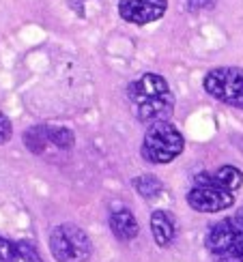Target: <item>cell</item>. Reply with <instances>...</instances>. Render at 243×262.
<instances>
[{
	"label": "cell",
	"instance_id": "6da1fadb",
	"mask_svg": "<svg viewBox=\"0 0 243 262\" xmlns=\"http://www.w3.org/2000/svg\"><path fill=\"white\" fill-rule=\"evenodd\" d=\"M243 185V172L235 166H222L215 172H200L187 193V204L198 213H219L235 202V191Z\"/></svg>",
	"mask_w": 243,
	"mask_h": 262
},
{
	"label": "cell",
	"instance_id": "7a4b0ae2",
	"mask_svg": "<svg viewBox=\"0 0 243 262\" xmlns=\"http://www.w3.org/2000/svg\"><path fill=\"white\" fill-rule=\"evenodd\" d=\"M127 97L142 123L166 121L174 110V95L159 73H145L127 89Z\"/></svg>",
	"mask_w": 243,
	"mask_h": 262
},
{
	"label": "cell",
	"instance_id": "3957f363",
	"mask_svg": "<svg viewBox=\"0 0 243 262\" xmlns=\"http://www.w3.org/2000/svg\"><path fill=\"white\" fill-rule=\"evenodd\" d=\"M205 245L215 262H243V209L209 228Z\"/></svg>",
	"mask_w": 243,
	"mask_h": 262
},
{
	"label": "cell",
	"instance_id": "277c9868",
	"mask_svg": "<svg viewBox=\"0 0 243 262\" xmlns=\"http://www.w3.org/2000/svg\"><path fill=\"white\" fill-rule=\"evenodd\" d=\"M183 146L185 140L181 131L168 121H159L149 125L140 152L149 163H170L183 152Z\"/></svg>",
	"mask_w": 243,
	"mask_h": 262
},
{
	"label": "cell",
	"instance_id": "5b68a950",
	"mask_svg": "<svg viewBox=\"0 0 243 262\" xmlns=\"http://www.w3.org/2000/svg\"><path fill=\"white\" fill-rule=\"evenodd\" d=\"M50 249L58 262H86L91 258V238L78 226L60 224L50 234Z\"/></svg>",
	"mask_w": 243,
	"mask_h": 262
},
{
	"label": "cell",
	"instance_id": "8992f818",
	"mask_svg": "<svg viewBox=\"0 0 243 262\" xmlns=\"http://www.w3.org/2000/svg\"><path fill=\"white\" fill-rule=\"evenodd\" d=\"M205 91L213 99L243 110V69L241 67H217L205 75Z\"/></svg>",
	"mask_w": 243,
	"mask_h": 262
},
{
	"label": "cell",
	"instance_id": "52a82bcc",
	"mask_svg": "<svg viewBox=\"0 0 243 262\" xmlns=\"http://www.w3.org/2000/svg\"><path fill=\"white\" fill-rule=\"evenodd\" d=\"M166 9H168V0H123L118 5V15L129 24L145 26L159 19Z\"/></svg>",
	"mask_w": 243,
	"mask_h": 262
},
{
	"label": "cell",
	"instance_id": "ba28073f",
	"mask_svg": "<svg viewBox=\"0 0 243 262\" xmlns=\"http://www.w3.org/2000/svg\"><path fill=\"white\" fill-rule=\"evenodd\" d=\"M0 262H43V260L30 243L9 241V238L0 236Z\"/></svg>",
	"mask_w": 243,
	"mask_h": 262
},
{
	"label": "cell",
	"instance_id": "9c48e42d",
	"mask_svg": "<svg viewBox=\"0 0 243 262\" xmlns=\"http://www.w3.org/2000/svg\"><path fill=\"white\" fill-rule=\"evenodd\" d=\"M110 230H112V234L118 241H131V238L138 236L140 226L134 213L123 206V209H114L110 213Z\"/></svg>",
	"mask_w": 243,
	"mask_h": 262
},
{
	"label": "cell",
	"instance_id": "30bf717a",
	"mask_svg": "<svg viewBox=\"0 0 243 262\" xmlns=\"http://www.w3.org/2000/svg\"><path fill=\"white\" fill-rule=\"evenodd\" d=\"M54 131H56V125H35L24 131V144L30 152L35 155H43L50 146H56L54 142Z\"/></svg>",
	"mask_w": 243,
	"mask_h": 262
},
{
	"label": "cell",
	"instance_id": "8fae6325",
	"mask_svg": "<svg viewBox=\"0 0 243 262\" xmlns=\"http://www.w3.org/2000/svg\"><path fill=\"white\" fill-rule=\"evenodd\" d=\"M151 232H153V238H155V243L159 247H168L174 241L176 228L166 211H155L151 215Z\"/></svg>",
	"mask_w": 243,
	"mask_h": 262
},
{
	"label": "cell",
	"instance_id": "7c38bea8",
	"mask_svg": "<svg viewBox=\"0 0 243 262\" xmlns=\"http://www.w3.org/2000/svg\"><path fill=\"white\" fill-rule=\"evenodd\" d=\"M134 187L136 191L142 195V198H155V195L161 193L164 185L157 177H153V174H142V177H138L134 181Z\"/></svg>",
	"mask_w": 243,
	"mask_h": 262
},
{
	"label": "cell",
	"instance_id": "4fadbf2b",
	"mask_svg": "<svg viewBox=\"0 0 243 262\" xmlns=\"http://www.w3.org/2000/svg\"><path fill=\"white\" fill-rule=\"evenodd\" d=\"M11 134H13V127H11V121L0 112V144H5V142H9Z\"/></svg>",
	"mask_w": 243,
	"mask_h": 262
},
{
	"label": "cell",
	"instance_id": "5bb4252c",
	"mask_svg": "<svg viewBox=\"0 0 243 262\" xmlns=\"http://www.w3.org/2000/svg\"><path fill=\"white\" fill-rule=\"evenodd\" d=\"M213 5V0H187V7L190 9H209Z\"/></svg>",
	"mask_w": 243,
	"mask_h": 262
}]
</instances>
